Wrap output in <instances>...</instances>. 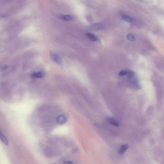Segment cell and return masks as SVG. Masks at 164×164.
I'll return each instance as SVG.
<instances>
[{"mask_svg": "<svg viewBox=\"0 0 164 164\" xmlns=\"http://www.w3.org/2000/svg\"><path fill=\"white\" fill-rule=\"evenodd\" d=\"M51 56L53 61L55 62L58 64H60L61 63V58L60 56L56 54H55L51 53Z\"/></svg>", "mask_w": 164, "mask_h": 164, "instance_id": "1", "label": "cell"}, {"mask_svg": "<svg viewBox=\"0 0 164 164\" xmlns=\"http://www.w3.org/2000/svg\"><path fill=\"white\" fill-rule=\"evenodd\" d=\"M129 148V145L128 144H125L122 145L120 148L118 150V153L120 154H122L125 153L126 151Z\"/></svg>", "mask_w": 164, "mask_h": 164, "instance_id": "2", "label": "cell"}, {"mask_svg": "<svg viewBox=\"0 0 164 164\" xmlns=\"http://www.w3.org/2000/svg\"><path fill=\"white\" fill-rule=\"evenodd\" d=\"M56 120L58 124H63L66 122V118L64 116L60 115L57 117Z\"/></svg>", "mask_w": 164, "mask_h": 164, "instance_id": "3", "label": "cell"}, {"mask_svg": "<svg viewBox=\"0 0 164 164\" xmlns=\"http://www.w3.org/2000/svg\"><path fill=\"white\" fill-rule=\"evenodd\" d=\"M44 74L43 72L39 71L33 73L32 75V77L34 79H38L42 78L44 77Z\"/></svg>", "mask_w": 164, "mask_h": 164, "instance_id": "4", "label": "cell"}, {"mask_svg": "<svg viewBox=\"0 0 164 164\" xmlns=\"http://www.w3.org/2000/svg\"><path fill=\"white\" fill-rule=\"evenodd\" d=\"M108 122L110 124L115 127H118L119 126V123L116 120L113 118H109L107 119Z\"/></svg>", "mask_w": 164, "mask_h": 164, "instance_id": "5", "label": "cell"}, {"mask_svg": "<svg viewBox=\"0 0 164 164\" xmlns=\"http://www.w3.org/2000/svg\"><path fill=\"white\" fill-rule=\"evenodd\" d=\"M0 138L1 140L5 144L6 146L8 145V139L6 136L5 135L2 133L1 131L0 132Z\"/></svg>", "mask_w": 164, "mask_h": 164, "instance_id": "6", "label": "cell"}, {"mask_svg": "<svg viewBox=\"0 0 164 164\" xmlns=\"http://www.w3.org/2000/svg\"><path fill=\"white\" fill-rule=\"evenodd\" d=\"M61 17L63 20L67 21H71L73 20V18L72 16L69 15H61Z\"/></svg>", "mask_w": 164, "mask_h": 164, "instance_id": "7", "label": "cell"}, {"mask_svg": "<svg viewBox=\"0 0 164 164\" xmlns=\"http://www.w3.org/2000/svg\"><path fill=\"white\" fill-rule=\"evenodd\" d=\"M86 36L87 38L92 41H96L98 40V38L96 36L93 34L87 33L86 34Z\"/></svg>", "mask_w": 164, "mask_h": 164, "instance_id": "8", "label": "cell"}, {"mask_svg": "<svg viewBox=\"0 0 164 164\" xmlns=\"http://www.w3.org/2000/svg\"><path fill=\"white\" fill-rule=\"evenodd\" d=\"M92 29L95 31H98L101 29L103 28V26L100 23H96L92 25Z\"/></svg>", "mask_w": 164, "mask_h": 164, "instance_id": "9", "label": "cell"}, {"mask_svg": "<svg viewBox=\"0 0 164 164\" xmlns=\"http://www.w3.org/2000/svg\"><path fill=\"white\" fill-rule=\"evenodd\" d=\"M122 18L124 20L127 22H130V23H131L132 22L133 20L129 16H123L122 17Z\"/></svg>", "mask_w": 164, "mask_h": 164, "instance_id": "10", "label": "cell"}, {"mask_svg": "<svg viewBox=\"0 0 164 164\" xmlns=\"http://www.w3.org/2000/svg\"><path fill=\"white\" fill-rule=\"evenodd\" d=\"M128 71L126 70H123L120 71L119 74L120 76H123L128 74Z\"/></svg>", "mask_w": 164, "mask_h": 164, "instance_id": "11", "label": "cell"}, {"mask_svg": "<svg viewBox=\"0 0 164 164\" xmlns=\"http://www.w3.org/2000/svg\"><path fill=\"white\" fill-rule=\"evenodd\" d=\"M127 39L131 41H133L135 40L134 37L131 34H128L127 36Z\"/></svg>", "mask_w": 164, "mask_h": 164, "instance_id": "12", "label": "cell"}, {"mask_svg": "<svg viewBox=\"0 0 164 164\" xmlns=\"http://www.w3.org/2000/svg\"><path fill=\"white\" fill-rule=\"evenodd\" d=\"M64 164H75V163L73 161H68L64 162Z\"/></svg>", "mask_w": 164, "mask_h": 164, "instance_id": "13", "label": "cell"}]
</instances>
